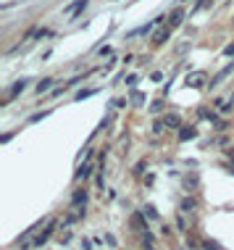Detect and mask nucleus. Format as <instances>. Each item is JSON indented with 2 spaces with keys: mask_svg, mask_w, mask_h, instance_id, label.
Returning a JSON list of instances; mask_svg holds the SVG:
<instances>
[{
  "mask_svg": "<svg viewBox=\"0 0 234 250\" xmlns=\"http://www.w3.org/2000/svg\"><path fill=\"white\" fill-rule=\"evenodd\" d=\"M168 40H171V27L168 24H161V27L153 29V37H150L153 45H166Z\"/></svg>",
  "mask_w": 234,
  "mask_h": 250,
  "instance_id": "nucleus-1",
  "label": "nucleus"
},
{
  "mask_svg": "<svg viewBox=\"0 0 234 250\" xmlns=\"http://www.w3.org/2000/svg\"><path fill=\"white\" fill-rule=\"evenodd\" d=\"M179 211H181L184 216H195V214L200 211V200H198V197H190V195H187V197H181Z\"/></svg>",
  "mask_w": 234,
  "mask_h": 250,
  "instance_id": "nucleus-2",
  "label": "nucleus"
},
{
  "mask_svg": "<svg viewBox=\"0 0 234 250\" xmlns=\"http://www.w3.org/2000/svg\"><path fill=\"white\" fill-rule=\"evenodd\" d=\"M205 85H208V76H205V71H192V74H187V87L203 89Z\"/></svg>",
  "mask_w": 234,
  "mask_h": 250,
  "instance_id": "nucleus-3",
  "label": "nucleus"
},
{
  "mask_svg": "<svg viewBox=\"0 0 234 250\" xmlns=\"http://www.w3.org/2000/svg\"><path fill=\"white\" fill-rule=\"evenodd\" d=\"M55 227H58V221H55V219H48V227H45V232L35 237V248H42L45 242L50 240V234H53V229H55Z\"/></svg>",
  "mask_w": 234,
  "mask_h": 250,
  "instance_id": "nucleus-4",
  "label": "nucleus"
},
{
  "mask_svg": "<svg viewBox=\"0 0 234 250\" xmlns=\"http://www.w3.org/2000/svg\"><path fill=\"white\" fill-rule=\"evenodd\" d=\"M87 5H90V0H74L71 5H66V8H63V14L71 16V18H76V16H79L84 8H87Z\"/></svg>",
  "mask_w": 234,
  "mask_h": 250,
  "instance_id": "nucleus-5",
  "label": "nucleus"
},
{
  "mask_svg": "<svg viewBox=\"0 0 234 250\" xmlns=\"http://www.w3.org/2000/svg\"><path fill=\"white\" fill-rule=\"evenodd\" d=\"M79 206H87V187L76 190L74 195H71V208H79Z\"/></svg>",
  "mask_w": 234,
  "mask_h": 250,
  "instance_id": "nucleus-6",
  "label": "nucleus"
},
{
  "mask_svg": "<svg viewBox=\"0 0 234 250\" xmlns=\"http://www.w3.org/2000/svg\"><path fill=\"white\" fill-rule=\"evenodd\" d=\"M163 121H166L168 129H177V132L181 129V126H184V124H181V116H179V113H166Z\"/></svg>",
  "mask_w": 234,
  "mask_h": 250,
  "instance_id": "nucleus-7",
  "label": "nucleus"
},
{
  "mask_svg": "<svg viewBox=\"0 0 234 250\" xmlns=\"http://www.w3.org/2000/svg\"><path fill=\"white\" fill-rule=\"evenodd\" d=\"M184 16H187V14H184V8H174V11H171V16H168V21H171L168 27H171V29H174V27H181Z\"/></svg>",
  "mask_w": 234,
  "mask_h": 250,
  "instance_id": "nucleus-8",
  "label": "nucleus"
},
{
  "mask_svg": "<svg viewBox=\"0 0 234 250\" xmlns=\"http://www.w3.org/2000/svg\"><path fill=\"white\" fill-rule=\"evenodd\" d=\"M198 137V126H181L179 129V143H187V140H195Z\"/></svg>",
  "mask_w": 234,
  "mask_h": 250,
  "instance_id": "nucleus-9",
  "label": "nucleus"
},
{
  "mask_svg": "<svg viewBox=\"0 0 234 250\" xmlns=\"http://www.w3.org/2000/svg\"><path fill=\"white\" fill-rule=\"evenodd\" d=\"M27 85H29V79H18V82H14V87L8 89V100L16 98V95H21L24 89H27Z\"/></svg>",
  "mask_w": 234,
  "mask_h": 250,
  "instance_id": "nucleus-10",
  "label": "nucleus"
},
{
  "mask_svg": "<svg viewBox=\"0 0 234 250\" xmlns=\"http://www.w3.org/2000/svg\"><path fill=\"white\" fill-rule=\"evenodd\" d=\"M229 71H234V61H232L226 69H221V71H218V74L211 79V85H208V87H218V82H224V79H226V74H229Z\"/></svg>",
  "mask_w": 234,
  "mask_h": 250,
  "instance_id": "nucleus-11",
  "label": "nucleus"
},
{
  "mask_svg": "<svg viewBox=\"0 0 234 250\" xmlns=\"http://www.w3.org/2000/svg\"><path fill=\"white\" fill-rule=\"evenodd\" d=\"M132 227L140 229V232H145V229H147V219H145V214H142V211H137V214L132 216Z\"/></svg>",
  "mask_w": 234,
  "mask_h": 250,
  "instance_id": "nucleus-12",
  "label": "nucleus"
},
{
  "mask_svg": "<svg viewBox=\"0 0 234 250\" xmlns=\"http://www.w3.org/2000/svg\"><path fill=\"white\" fill-rule=\"evenodd\" d=\"M90 174H92V163H84V166H79V171L74 174V179L82 182V179H90Z\"/></svg>",
  "mask_w": 234,
  "mask_h": 250,
  "instance_id": "nucleus-13",
  "label": "nucleus"
},
{
  "mask_svg": "<svg viewBox=\"0 0 234 250\" xmlns=\"http://www.w3.org/2000/svg\"><path fill=\"white\" fill-rule=\"evenodd\" d=\"M53 76H45V79L40 82V85H37V95H42V92H50V85H53Z\"/></svg>",
  "mask_w": 234,
  "mask_h": 250,
  "instance_id": "nucleus-14",
  "label": "nucleus"
},
{
  "mask_svg": "<svg viewBox=\"0 0 234 250\" xmlns=\"http://www.w3.org/2000/svg\"><path fill=\"white\" fill-rule=\"evenodd\" d=\"M142 214H145L147 221H155V219H158V211H155V206H142Z\"/></svg>",
  "mask_w": 234,
  "mask_h": 250,
  "instance_id": "nucleus-15",
  "label": "nucleus"
},
{
  "mask_svg": "<svg viewBox=\"0 0 234 250\" xmlns=\"http://www.w3.org/2000/svg\"><path fill=\"white\" fill-rule=\"evenodd\" d=\"M177 227H179L181 234H187V219H184V214H181V211L177 214Z\"/></svg>",
  "mask_w": 234,
  "mask_h": 250,
  "instance_id": "nucleus-16",
  "label": "nucleus"
},
{
  "mask_svg": "<svg viewBox=\"0 0 234 250\" xmlns=\"http://www.w3.org/2000/svg\"><path fill=\"white\" fill-rule=\"evenodd\" d=\"M163 129H168L166 121H155V124H153V134H163Z\"/></svg>",
  "mask_w": 234,
  "mask_h": 250,
  "instance_id": "nucleus-17",
  "label": "nucleus"
},
{
  "mask_svg": "<svg viewBox=\"0 0 234 250\" xmlns=\"http://www.w3.org/2000/svg\"><path fill=\"white\" fill-rule=\"evenodd\" d=\"M90 95H95V89H82V92H76V100H84V98H90Z\"/></svg>",
  "mask_w": 234,
  "mask_h": 250,
  "instance_id": "nucleus-18",
  "label": "nucleus"
},
{
  "mask_svg": "<svg viewBox=\"0 0 234 250\" xmlns=\"http://www.w3.org/2000/svg\"><path fill=\"white\" fill-rule=\"evenodd\" d=\"M48 113H50V111H42V113H35V116H32V119H29V124H35V121H42L45 116H48Z\"/></svg>",
  "mask_w": 234,
  "mask_h": 250,
  "instance_id": "nucleus-19",
  "label": "nucleus"
},
{
  "mask_svg": "<svg viewBox=\"0 0 234 250\" xmlns=\"http://www.w3.org/2000/svg\"><path fill=\"white\" fill-rule=\"evenodd\" d=\"M203 248H205V250H221V245H216V242H211V240H205Z\"/></svg>",
  "mask_w": 234,
  "mask_h": 250,
  "instance_id": "nucleus-20",
  "label": "nucleus"
},
{
  "mask_svg": "<svg viewBox=\"0 0 234 250\" xmlns=\"http://www.w3.org/2000/svg\"><path fill=\"white\" fill-rule=\"evenodd\" d=\"M161 108H163V100H155V103L150 106V111H153V113H158Z\"/></svg>",
  "mask_w": 234,
  "mask_h": 250,
  "instance_id": "nucleus-21",
  "label": "nucleus"
},
{
  "mask_svg": "<svg viewBox=\"0 0 234 250\" xmlns=\"http://www.w3.org/2000/svg\"><path fill=\"white\" fill-rule=\"evenodd\" d=\"M142 171H145V161H140V163H137V169H134V174H137V177H140V174H142Z\"/></svg>",
  "mask_w": 234,
  "mask_h": 250,
  "instance_id": "nucleus-22",
  "label": "nucleus"
},
{
  "mask_svg": "<svg viewBox=\"0 0 234 250\" xmlns=\"http://www.w3.org/2000/svg\"><path fill=\"white\" fill-rule=\"evenodd\" d=\"M82 248H84V250H92V242H90V240H82Z\"/></svg>",
  "mask_w": 234,
  "mask_h": 250,
  "instance_id": "nucleus-23",
  "label": "nucleus"
},
{
  "mask_svg": "<svg viewBox=\"0 0 234 250\" xmlns=\"http://www.w3.org/2000/svg\"><path fill=\"white\" fill-rule=\"evenodd\" d=\"M224 53H226V55H229V58H234V45H229V48H226V50H224Z\"/></svg>",
  "mask_w": 234,
  "mask_h": 250,
  "instance_id": "nucleus-24",
  "label": "nucleus"
}]
</instances>
